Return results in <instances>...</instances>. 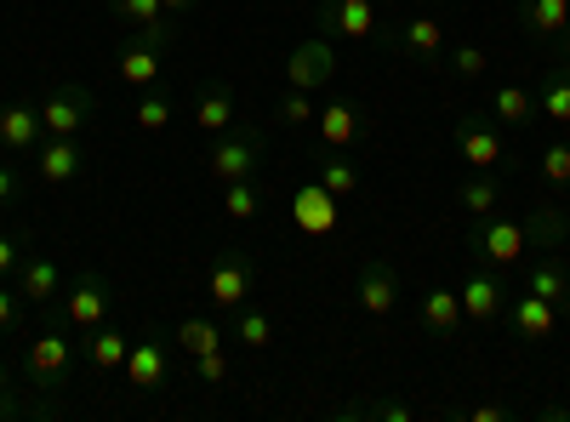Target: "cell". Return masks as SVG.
<instances>
[{
    "instance_id": "cell-1",
    "label": "cell",
    "mask_w": 570,
    "mask_h": 422,
    "mask_svg": "<svg viewBox=\"0 0 570 422\" xmlns=\"http://www.w3.org/2000/svg\"><path fill=\"white\" fill-rule=\"evenodd\" d=\"M115 308V286H109V274L98 268H80L69 286H63V303H46V320H58L69 325V332H91V325H104Z\"/></svg>"
},
{
    "instance_id": "cell-2",
    "label": "cell",
    "mask_w": 570,
    "mask_h": 422,
    "mask_svg": "<svg viewBox=\"0 0 570 422\" xmlns=\"http://www.w3.org/2000/svg\"><path fill=\"white\" fill-rule=\"evenodd\" d=\"M23 377H29V389H40V394L75 383V337H69V325L46 320V332L29 337V349H23Z\"/></svg>"
},
{
    "instance_id": "cell-3",
    "label": "cell",
    "mask_w": 570,
    "mask_h": 422,
    "mask_svg": "<svg viewBox=\"0 0 570 422\" xmlns=\"http://www.w3.org/2000/svg\"><path fill=\"white\" fill-rule=\"evenodd\" d=\"M268 160V137L252 126V120H234L228 131L212 137V149H206V171L217 183H234V177H257Z\"/></svg>"
},
{
    "instance_id": "cell-4",
    "label": "cell",
    "mask_w": 570,
    "mask_h": 422,
    "mask_svg": "<svg viewBox=\"0 0 570 422\" xmlns=\"http://www.w3.org/2000/svg\"><path fill=\"white\" fill-rule=\"evenodd\" d=\"M120 377L131 383V389H149V394H160V389H171L177 383V354H171V337L166 332H142V337H131V354H126V365H120Z\"/></svg>"
},
{
    "instance_id": "cell-5",
    "label": "cell",
    "mask_w": 570,
    "mask_h": 422,
    "mask_svg": "<svg viewBox=\"0 0 570 422\" xmlns=\"http://www.w3.org/2000/svg\"><path fill=\"white\" fill-rule=\"evenodd\" d=\"M468 252L508 274L513 263L531 257V234H525V223H513V217H480L468 228Z\"/></svg>"
},
{
    "instance_id": "cell-6",
    "label": "cell",
    "mask_w": 570,
    "mask_h": 422,
    "mask_svg": "<svg viewBox=\"0 0 570 422\" xmlns=\"http://www.w3.org/2000/svg\"><path fill=\"white\" fill-rule=\"evenodd\" d=\"M252 292H257V263H252V252L223 246V252L212 257V268H206V297H212L223 314H234L240 303H252Z\"/></svg>"
},
{
    "instance_id": "cell-7",
    "label": "cell",
    "mask_w": 570,
    "mask_h": 422,
    "mask_svg": "<svg viewBox=\"0 0 570 422\" xmlns=\"http://www.w3.org/2000/svg\"><path fill=\"white\" fill-rule=\"evenodd\" d=\"M91 109H98V98H91L80 80H58L40 98V126H46V137H80L86 120H91Z\"/></svg>"
},
{
    "instance_id": "cell-8",
    "label": "cell",
    "mask_w": 570,
    "mask_h": 422,
    "mask_svg": "<svg viewBox=\"0 0 570 422\" xmlns=\"http://www.w3.org/2000/svg\"><path fill=\"white\" fill-rule=\"evenodd\" d=\"M343 58H337V40H325V35H308L292 58H285V86H297V91H331V80H337Z\"/></svg>"
},
{
    "instance_id": "cell-9",
    "label": "cell",
    "mask_w": 570,
    "mask_h": 422,
    "mask_svg": "<svg viewBox=\"0 0 570 422\" xmlns=\"http://www.w3.org/2000/svg\"><path fill=\"white\" fill-rule=\"evenodd\" d=\"M285 212H292V228L297 234H308V241H325V234H337V223H343V200L325 189V183L314 177V183H303V189L285 200Z\"/></svg>"
},
{
    "instance_id": "cell-10",
    "label": "cell",
    "mask_w": 570,
    "mask_h": 422,
    "mask_svg": "<svg viewBox=\"0 0 570 422\" xmlns=\"http://www.w3.org/2000/svg\"><path fill=\"white\" fill-rule=\"evenodd\" d=\"M456 155L473 166V171H497L508 160V137L491 115H462L456 120Z\"/></svg>"
},
{
    "instance_id": "cell-11",
    "label": "cell",
    "mask_w": 570,
    "mask_h": 422,
    "mask_svg": "<svg viewBox=\"0 0 570 422\" xmlns=\"http://www.w3.org/2000/svg\"><path fill=\"white\" fill-rule=\"evenodd\" d=\"M376 29H383L376 0H325L314 18V35H325V40H371Z\"/></svg>"
},
{
    "instance_id": "cell-12",
    "label": "cell",
    "mask_w": 570,
    "mask_h": 422,
    "mask_svg": "<svg viewBox=\"0 0 570 422\" xmlns=\"http://www.w3.org/2000/svg\"><path fill=\"white\" fill-rule=\"evenodd\" d=\"M354 303L371 320H389L394 303H400V268L389 257H365L360 263V279H354Z\"/></svg>"
},
{
    "instance_id": "cell-13",
    "label": "cell",
    "mask_w": 570,
    "mask_h": 422,
    "mask_svg": "<svg viewBox=\"0 0 570 422\" xmlns=\"http://www.w3.org/2000/svg\"><path fill=\"white\" fill-rule=\"evenodd\" d=\"M109 12L131 29V40H149L160 52L177 40V18L166 12V0H109Z\"/></svg>"
},
{
    "instance_id": "cell-14",
    "label": "cell",
    "mask_w": 570,
    "mask_h": 422,
    "mask_svg": "<svg viewBox=\"0 0 570 422\" xmlns=\"http://www.w3.org/2000/svg\"><path fill=\"white\" fill-rule=\"evenodd\" d=\"M456 297H462V314H468L473 325H497L502 308H508V279H502V268L480 263V268L468 274V286H462Z\"/></svg>"
},
{
    "instance_id": "cell-15",
    "label": "cell",
    "mask_w": 570,
    "mask_h": 422,
    "mask_svg": "<svg viewBox=\"0 0 570 422\" xmlns=\"http://www.w3.org/2000/svg\"><path fill=\"white\" fill-rule=\"evenodd\" d=\"M40 144H46V126H40V104H29V98H12V104H0V155L23 160V155H35Z\"/></svg>"
},
{
    "instance_id": "cell-16",
    "label": "cell",
    "mask_w": 570,
    "mask_h": 422,
    "mask_svg": "<svg viewBox=\"0 0 570 422\" xmlns=\"http://www.w3.org/2000/svg\"><path fill=\"white\" fill-rule=\"evenodd\" d=\"M29 160H35V177L46 183V189H69V183L86 171V144L80 137H46Z\"/></svg>"
},
{
    "instance_id": "cell-17",
    "label": "cell",
    "mask_w": 570,
    "mask_h": 422,
    "mask_svg": "<svg viewBox=\"0 0 570 422\" xmlns=\"http://www.w3.org/2000/svg\"><path fill=\"white\" fill-rule=\"evenodd\" d=\"M502 320L513 325V337H525V343H542V337H553V332H559V308H553L548 297L525 292V286H513V292H508Z\"/></svg>"
},
{
    "instance_id": "cell-18",
    "label": "cell",
    "mask_w": 570,
    "mask_h": 422,
    "mask_svg": "<svg viewBox=\"0 0 570 422\" xmlns=\"http://www.w3.org/2000/svg\"><path fill=\"white\" fill-rule=\"evenodd\" d=\"M389 46L400 58H416V63H440L445 58V23L440 18H428V12H416V18H400L394 23V35H389Z\"/></svg>"
},
{
    "instance_id": "cell-19",
    "label": "cell",
    "mask_w": 570,
    "mask_h": 422,
    "mask_svg": "<svg viewBox=\"0 0 570 422\" xmlns=\"http://www.w3.org/2000/svg\"><path fill=\"white\" fill-rule=\"evenodd\" d=\"M314 131H320L325 149H360L365 144V109L354 98H331V104H320Z\"/></svg>"
},
{
    "instance_id": "cell-20",
    "label": "cell",
    "mask_w": 570,
    "mask_h": 422,
    "mask_svg": "<svg viewBox=\"0 0 570 422\" xmlns=\"http://www.w3.org/2000/svg\"><path fill=\"white\" fill-rule=\"evenodd\" d=\"M12 279H18V292H23L29 303H40V308L63 297V274H58V257H46L35 241H29V252H23V263H18V274H12Z\"/></svg>"
},
{
    "instance_id": "cell-21",
    "label": "cell",
    "mask_w": 570,
    "mask_h": 422,
    "mask_svg": "<svg viewBox=\"0 0 570 422\" xmlns=\"http://www.w3.org/2000/svg\"><path fill=\"white\" fill-rule=\"evenodd\" d=\"M519 286L537 292V297H548V303L570 320V268L559 263V252H537V257L525 263V274H519Z\"/></svg>"
},
{
    "instance_id": "cell-22",
    "label": "cell",
    "mask_w": 570,
    "mask_h": 422,
    "mask_svg": "<svg viewBox=\"0 0 570 422\" xmlns=\"http://www.w3.org/2000/svg\"><path fill=\"white\" fill-rule=\"evenodd\" d=\"M416 320H422V332L428 337H440V343H451L462 325H468V314H462V297L451 292V286H428L422 292V308H416Z\"/></svg>"
},
{
    "instance_id": "cell-23",
    "label": "cell",
    "mask_w": 570,
    "mask_h": 422,
    "mask_svg": "<svg viewBox=\"0 0 570 422\" xmlns=\"http://www.w3.org/2000/svg\"><path fill=\"white\" fill-rule=\"evenodd\" d=\"M234 120H240V98H234V86H228V80H212L200 98H195V131L217 137V131H228Z\"/></svg>"
},
{
    "instance_id": "cell-24",
    "label": "cell",
    "mask_w": 570,
    "mask_h": 422,
    "mask_svg": "<svg viewBox=\"0 0 570 422\" xmlns=\"http://www.w3.org/2000/svg\"><path fill=\"white\" fill-rule=\"evenodd\" d=\"M160 58H166L160 46H149V40H126V46H120V58H115V75H120L131 91H149V86L160 80V69H166Z\"/></svg>"
},
{
    "instance_id": "cell-25",
    "label": "cell",
    "mask_w": 570,
    "mask_h": 422,
    "mask_svg": "<svg viewBox=\"0 0 570 422\" xmlns=\"http://www.w3.org/2000/svg\"><path fill=\"white\" fill-rule=\"evenodd\" d=\"M537 109H542L553 126H570V58H553V63H542Z\"/></svg>"
},
{
    "instance_id": "cell-26",
    "label": "cell",
    "mask_w": 570,
    "mask_h": 422,
    "mask_svg": "<svg viewBox=\"0 0 570 422\" xmlns=\"http://www.w3.org/2000/svg\"><path fill=\"white\" fill-rule=\"evenodd\" d=\"M126 354H131V337L120 332V325H91V332H86V365L91 371H104V377H109V371H120L126 365Z\"/></svg>"
},
{
    "instance_id": "cell-27",
    "label": "cell",
    "mask_w": 570,
    "mask_h": 422,
    "mask_svg": "<svg viewBox=\"0 0 570 422\" xmlns=\"http://www.w3.org/2000/svg\"><path fill=\"white\" fill-rule=\"evenodd\" d=\"M537 115H542V109H537V91L513 86V80L491 91V120H497V126H513V131H519V126H531Z\"/></svg>"
},
{
    "instance_id": "cell-28",
    "label": "cell",
    "mask_w": 570,
    "mask_h": 422,
    "mask_svg": "<svg viewBox=\"0 0 570 422\" xmlns=\"http://www.w3.org/2000/svg\"><path fill=\"white\" fill-rule=\"evenodd\" d=\"M314 177H320L337 200H354V195L365 189V171H360V160H354L348 149H331V155L320 160V171H314Z\"/></svg>"
},
{
    "instance_id": "cell-29",
    "label": "cell",
    "mask_w": 570,
    "mask_h": 422,
    "mask_svg": "<svg viewBox=\"0 0 570 422\" xmlns=\"http://www.w3.org/2000/svg\"><path fill=\"white\" fill-rule=\"evenodd\" d=\"M519 23L537 40H559L570 29V0H519Z\"/></svg>"
},
{
    "instance_id": "cell-30",
    "label": "cell",
    "mask_w": 570,
    "mask_h": 422,
    "mask_svg": "<svg viewBox=\"0 0 570 422\" xmlns=\"http://www.w3.org/2000/svg\"><path fill=\"white\" fill-rule=\"evenodd\" d=\"M171 343L183 349V354H212V349H223L228 343V332L212 320V314H188V320H177L171 325Z\"/></svg>"
},
{
    "instance_id": "cell-31",
    "label": "cell",
    "mask_w": 570,
    "mask_h": 422,
    "mask_svg": "<svg viewBox=\"0 0 570 422\" xmlns=\"http://www.w3.org/2000/svg\"><path fill=\"white\" fill-rule=\"evenodd\" d=\"M525 234H531V252H553V246L570 241V212H559V206L542 200V206L525 217Z\"/></svg>"
},
{
    "instance_id": "cell-32",
    "label": "cell",
    "mask_w": 570,
    "mask_h": 422,
    "mask_svg": "<svg viewBox=\"0 0 570 422\" xmlns=\"http://www.w3.org/2000/svg\"><path fill=\"white\" fill-rule=\"evenodd\" d=\"M228 337L234 343H240V349H268L274 343V314L268 308H252V303H240V308H234V325H228Z\"/></svg>"
},
{
    "instance_id": "cell-33",
    "label": "cell",
    "mask_w": 570,
    "mask_h": 422,
    "mask_svg": "<svg viewBox=\"0 0 570 422\" xmlns=\"http://www.w3.org/2000/svg\"><path fill=\"white\" fill-rule=\"evenodd\" d=\"M223 217H228V223H257V217H263V189H257V177L223 183Z\"/></svg>"
},
{
    "instance_id": "cell-34",
    "label": "cell",
    "mask_w": 570,
    "mask_h": 422,
    "mask_svg": "<svg viewBox=\"0 0 570 422\" xmlns=\"http://www.w3.org/2000/svg\"><path fill=\"white\" fill-rule=\"evenodd\" d=\"M456 200H462L468 223H480V217H497V206H502V177H468L462 189H456Z\"/></svg>"
},
{
    "instance_id": "cell-35",
    "label": "cell",
    "mask_w": 570,
    "mask_h": 422,
    "mask_svg": "<svg viewBox=\"0 0 570 422\" xmlns=\"http://www.w3.org/2000/svg\"><path fill=\"white\" fill-rule=\"evenodd\" d=\"M171 115H177V104H171V91H160V86H149V91L131 104V126H137V131H166Z\"/></svg>"
},
{
    "instance_id": "cell-36",
    "label": "cell",
    "mask_w": 570,
    "mask_h": 422,
    "mask_svg": "<svg viewBox=\"0 0 570 422\" xmlns=\"http://www.w3.org/2000/svg\"><path fill=\"white\" fill-rule=\"evenodd\" d=\"M58 405H46V400H23L12 389V365L0 360V422H12V416H52Z\"/></svg>"
},
{
    "instance_id": "cell-37",
    "label": "cell",
    "mask_w": 570,
    "mask_h": 422,
    "mask_svg": "<svg viewBox=\"0 0 570 422\" xmlns=\"http://www.w3.org/2000/svg\"><path fill=\"white\" fill-rule=\"evenodd\" d=\"M188 377L206 383V389H223V383L234 377V354H228V343L212 349V354H188Z\"/></svg>"
},
{
    "instance_id": "cell-38",
    "label": "cell",
    "mask_w": 570,
    "mask_h": 422,
    "mask_svg": "<svg viewBox=\"0 0 570 422\" xmlns=\"http://www.w3.org/2000/svg\"><path fill=\"white\" fill-rule=\"evenodd\" d=\"M337 416H383V422H411V416H416V405H411V400H389V394H376V400H354V405H343Z\"/></svg>"
},
{
    "instance_id": "cell-39",
    "label": "cell",
    "mask_w": 570,
    "mask_h": 422,
    "mask_svg": "<svg viewBox=\"0 0 570 422\" xmlns=\"http://www.w3.org/2000/svg\"><path fill=\"white\" fill-rule=\"evenodd\" d=\"M537 171H542V183H548V189H570V144H564V137H559V144H548L542 155H537Z\"/></svg>"
},
{
    "instance_id": "cell-40",
    "label": "cell",
    "mask_w": 570,
    "mask_h": 422,
    "mask_svg": "<svg viewBox=\"0 0 570 422\" xmlns=\"http://www.w3.org/2000/svg\"><path fill=\"white\" fill-rule=\"evenodd\" d=\"M451 75L456 80H485L491 75V52H485V46H456V52H451Z\"/></svg>"
},
{
    "instance_id": "cell-41",
    "label": "cell",
    "mask_w": 570,
    "mask_h": 422,
    "mask_svg": "<svg viewBox=\"0 0 570 422\" xmlns=\"http://www.w3.org/2000/svg\"><path fill=\"white\" fill-rule=\"evenodd\" d=\"M320 104H314V91H297V86H285V98H279V120L285 126H314Z\"/></svg>"
},
{
    "instance_id": "cell-42",
    "label": "cell",
    "mask_w": 570,
    "mask_h": 422,
    "mask_svg": "<svg viewBox=\"0 0 570 422\" xmlns=\"http://www.w3.org/2000/svg\"><path fill=\"white\" fill-rule=\"evenodd\" d=\"M23 195H29V183H23L18 160H12V155H0V212H12V206H23Z\"/></svg>"
},
{
    "instance_id": "cell-43",
    "label": "cell",
    "mask_w": 570,
    "mask_h": 422,
    "mask_svg": "<svg viewBox=\"0 0 570 422\" xmlns=\"http://www.w3.org/2000/svg\"><path fill=\"white\" fill-rule=\"evenodd\" d=\"M23 252H29V228H0V279H12L18 274V263H23Z\"/></svg>"
},
{
    "instance_id": "cell-44",
    "label": "cell",
    "mask_w": 570,
    "mask_h": 422,
    "mask_svg": "<svg viewBox=\"0 0 570 422\" xmlns=\"http://www.w3.org/2000/svg\"><path fill=\"white\" fill-rule=\"evenodd\" d=\"M23 292H18V279H0V332H18L23 325Z\"/></svg>"
},
{
    "instance_id": "cell-45",
    "label": "cell",
    "mask_w": 570,
    "mask_h": 422,
    "mask_svg": "<svg viewBox=\"0 0 570 422\" xmlns=\"http://www.w3.org/2000/svg\"><path fill=\"white\" fill-rule=\"evenodd\" d=\"M508 416H513L508 405H473L468 411V422H508Z\"/></svg>"
},
{
    "instance_id": "cell-46",
    "label": "cell",
    "mask_w": 570,
    "mask_h": 422,
    "mask_svg": "<svg viewBox=\"0 0 570 422\" xmlns=\"http://www.w3.org/2000/svg\"><path fill=\"white\" fill-rule=\"evenodd\" d=\"M188 7H195V0H166V12H171V18H183Z\"/></svg>"
},
{
    "instance_id": "cell-47",
    "label": "cell",
    "mask_w": 570,
    "mask_h": 422,
    "mask_svg": "<svg viewBox=\"0 0 570 422\" xmlns=\"http://www.w3.org/2000/svg\"><path fill=\"white\" fill-rule=\"evenodd\" d=\"M559 58H570V29L559 35Z\"/></svg>"
},
{
    "instance_id": "cell-48",
    "label": "cell",
    "mask_w": 570,
    "mask_h": 422,
    "mask_svg": "<svg viewBox=\"0 0 570 422\" xmlns=\"http://www.w3.org/2000/svg\"><path fill=\"white\" fill-rule=\"evenodd\" d=\"M376 7H405V0H376Z\"/></svg>"
}]
</instances>
